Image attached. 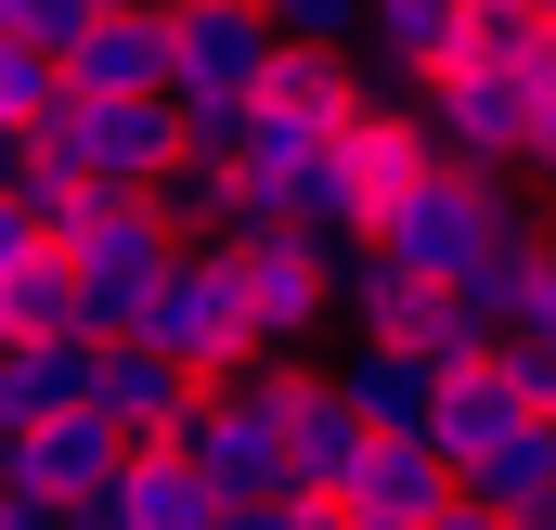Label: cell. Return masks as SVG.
Listing matches in <instances>:
<instances>
[{"instance_id": "cell-1", "label": "cell", "mask_w": 556, "mask_h": 530, "mask_svg": "<svg viewBox=\"0 0 556 530\" xmlns=\"http://www.w3.org/2000/svg\"><path fill=\"white\" fill-rule=\"evenodd\" d=\"M427 168H440V142H427V117H415V78H363V104H350V117H337V142H324V181H311L298 234H311L324 260L376 247V220L415 194Z\"/></svg>"}, {"instance_id": "cell-2", "label": "cell", "mask_w": 556, "mask_h": 530, "mask_svg": "<svg viewBox=\"0 0 556 530\" xmlns=\"http://www.w3.org/2000/svg\"><path fill=\"white\" fill-rule=\"evenodd\" d=\"M285 401H298V376L260 350L247 376L194 389V414H181V440H168V453H181L220 505H273V492H285Z\"/></svg>"}, {"instance_id": "cell-3", "label": "cell", "mask_w": 556, "mask_h": 530, "mask_svg": "<svg viewBox=\"0 0 556 530\" xmlns=\"http://www.w3.org/2000/svg\"><path fill=\"white\" fill-rule=\"evenodd\" d=\"M518 234H531V220H518V207H505V181H479V168H427L415 194L376 220V247L415 272V285H479Z\"/></svg>"}, {"instance_id": "cell-4", "label": "cell", "mask_w": 556, "mask_h": 530, "mask_svg": "<svg viewBox=\"0 0 556 530\" xmlns=\"http://www.w3.org/2000/svg\"><path fill=\"white\" fill-rule=\"evenodd\" d=\"M142 350H168L194 389H220V376L260 363V324H247V298H233L220 247H181V260L155 272V298H142Z\"/></svg>"}, {"instance_id": "cell-5", "label": "cell", "mask_w": 556, "mask_h": 530, "mask_svg": "<svg viewBox=\"0 0 556 530\" xmlns=\"http://www.w3.org/2000/svg\"><path fill=\"white\" fill-rule=\"evenodd\" d=\"M39 142H52L91 194H168L181 155H194V142H181V104H104V91H65Z\"/></svg>"}, {"instance_id": "cell-6", "label": "cell", "mask_w": 556, "mask_h": 530, "mask_svg": "<svg viewBox=\"0 0 556 530\" xmlns=\"http://www.w3.org/2000/svg\"><path fill=\"white\" fill-rule=\"evenodd\" d=\"M220 272H233V298H247L260 350H298V337H324V324H337V260H324L298 220H260L247 247H220Z\"/></svg>"}, {"instance_id": "cell-7", "label": "cell", "mask_w": 556, "mask_h": 530, "mask_svg": "<svg viewBox=\"0 0 556 530\" xmlns=\"http://www.w3.org/2000/svg\"><path fill=\"white\" fill-rule=\"evenodd\" d=\"M415 117H427V142H440V168H479V181H505V168L531 155V78L440 65V78H415Z\"/></svg>"}, {"instance_id": "cell-8", "label": "cell", "mask_w": 556, "mask_h": 530, "mask_svg": "<svg viewBox=\"0 0 556 530\" xmlns=\"http://www.w3.org/2000/svg\"><path fill=\"white\" fill-rule=\"evenodd\" d=\"M363 466H376L363 401L337 389V376H298V401H285V492H298V505H350Z\"/></svg>"}, {"instance_id": "cell-9", "label": "cell", "mask_w": 556, "mask_h": 530, "mask_svg": "<svg viewBox=\"0 0 556 530\" xmlns=\"http://www.w3.org/2000/svg\"><path fill=\"white\" fill-rule=\"evenodd\" d=\"M78 414H104L130 453H168L181 440V414H194V376L168 363V350H142V337H91V389H78Z\"/></svg>"}, {"instance_id": "cell-10", "label": "cell", "mask_w": 556, "mask_h": 530, "mask_svg": "<svg viewBox=\"0 0 556 530\" xmlns=\"http://www.w3.org/2000/svg\"><path fill=\"white\" fill-rule=\"evenodd\" d=\"M207 518H220V492H207L181 453H130V466L78 505V530H207Z\"/></svg>"}, {"instance_id": "cell-11", "label": "cell", "mask_w": 556, "mask_h": 530, "mask_svg": "<svg viewBox=\"0 0 556 530\" xmlns=\"http://www.w3.org/2000/svg\"><path fill=\"white\" fill-rule=\"evenodd\" d=\"M117 466H130V440H117L104 414H52V427L13 440V492H52V505H91Z\"/></svg>"}, {"instance_id": "cell-12", "label": "cell", "mask_w": 556, "mask_h": 530, "mask_svg": "<svg viewBox=\"0 0 556 530\" xmlns=\"http://www.w3.org/2000/svg\"><path fill=\"white\" fill-rule=\"evenodd\" d=\"M65 91H104V104H168V13H104V26L65 52Z\"/></svg>"}, {"instance_id": "cell-13", "label": "cell", "mask_w": 556, "mask_h": 530, "mask_svg": "<svg viewBox=\"0 0 556 530\" xmlns=\"http://www.w3.org/2000/svg\"><path fill=\"white\" fill-rule=\"evenodd\" d=\"M337 389L363 401L376 440H427V427H440V376H427L415 350H389V337H350V350H337Z\"/></svg>"}, {"instance_id": "cell-14", "label": "cell", "mask_w": 556, "mask_h": 530, "mask_svg": "<svg viewBox=\"0 0 556 530\" xmlns=\"http://www.w3.org/2000/svg\"><path fill=\"white\" fill-rule=\"evenodd\" d=\"M78 389H91V337H13L0 350V440L78 414Z\"/></svg>"}, {"instance_id": "cell-15", "label": "cell", "mask_w": 556, "mask_h": 530, "mask_svg": "<svg viewBox=\"0 0 556 530\" xmlns=\"http://www.w3.org/2000/svg\"><path fill=\"white\" fill-rule=\"evenodd\" d=\"M466 505H492L505 530L556 518V414H531V427H505L479 466H466Z\"/></svg>"}, {"instance_id": "cell-16", "label": "cell", "mask_w": 556, "mask_h": 530, "mask_svg": "<svg viewBox=\"0 0 556 530\" xmlns=\"http://www.w3.org/2000/svg\"><path fill=\"white\" fill-rule=\"evenodd\" d=\"M155 207H168V220H194L207 247H247V234L273 220V207H260V181H247V155H181V181H168Z\"/></svg>"}, {"instance_id": "cell-17", "label": "cell", "mask_w": 556, "mask_h": 530, "mask_svg": "<svg viewBox=\"0 0 556 530\" xmlns=\"http://www.w3.org/2000/svg\"><path fill=\"white\" fill-rule=\"evenodd\" d=\"M453 492H466V479H453V453H440V440H376V466H363V492H350V505H363V518H415V530H427Z\"/></svg>"}, {"instance_id": "cell-18", "label": "cell", "mask_w": 556, "mask_h": 530, "mask_svg": "<svg viewBox=\"0 0 556 530\" xmlns=\"http://www.w3.org/2000/svg\"><path fill=\"white\" fill-rule=\"evenodd\" d=\"M453 26H466V0H363L376 78H440L453 65Z\"/></svg>"}, {"instance_id": "cell-19", "label": "cell", "mask_w": 556, "mask_h": 530, "mask_svg": "<svg viewBox=\"0 0 556 530\" xmlns=\"http://www.w3.org/2000/svg\"><path fill=\"white\" fill-rule=\"evenodd\" d=\"M466 298H479V311H492L505 337H556V234H518V247L479 272Z\"/></svg>"}, {"instance_id": "cell-20", "label": "cell", "mask_w": 556, "mask_h": 530, "mask_svg": "<svg viewBox=\"0 0 556 530\" xmlns=\"http://www.w3.org/2000/svg\"><path fill=\"white\" fill-rule=\"evenodd\" d=\"M505 427H531V401L505 389L492 363H479V376H440V427H427V440L453 453V479H466V466H479V453H492Z\"/></svg>"}, {"instance_id": "cell-21", "label": "cell", "mask_w": 556, "mask_h": 530, "mask_svg": "<svg viewBox=\"0 0 556 530\" xmlns=\"http://www.w3.org/2000/svg\"><path fill=\"white\" fill-rule=\"evenodd\" d=\"M544 13L531 0H466V26H453V65H479V78H531L544 65Z\"/></svg>"}, {"instance_id": "cell-22", "label": "cell", "mask_w": 556, "mask_h": 530, "mask_svg": "<svg viewBox=\"0 0 556 530\" xmlns=\"http://www.w3.org/2000/svg\"><path fill=\"white\" fill-rule=\"evenodd\" d=\"M0 311H13V337H91V324H78V260H65V247H39V260L13 272Z\"/></svg>"}, {"instance_id": "cell-23", "label": "cell", "mask_w": 556, "mask_h": 530, "mask_svg": "<svg viewBox=\"0 0 556 530\" xmlns=\"http://www.w3.org/2000/svg\"><path fill=\"white\" fill-rule=\"evenodd\" d=\"M52 104H65V65L39 39H0V130H52Z\"/></svg>"}, {"instance_id": "cell-24", "label": "cell", "mask_w": 556, "mask_h": 530, "mask_svg": "<svg viewBox=\"0 0 556 530\" xmlns=\"http://www.w3.org/2000/svg\"><path fill=\"white\" fill-rule=\"evenodd\" d=\"M91 26H104V0H0V39H39L52 65H65Z\"/></svg>"}, {"instance_id": "cell-25", "label": "cell", "mask_w": 556, "mask_h": 530, "mask_svg": "<svg viewBox=\"0 0 556 530\" xmlns=\"http://www.w3.org/2000/svg\"><path fill=\"white\" fill-rule=\"evenodd\" d=\"M260 13H273V26L298 39V52H337V39L363 26V0H260Z\"/></svg>"}, {"instance_id": "cell-26", "label": "cell", "mask_w": 556, "mask_h": 530, "mask_svg": "<svg viewBox=\"0 0 556 530\" xmlns=\"http://www.w3.org/2000/svg\"><path fill=\"white\" fill-rule=\"evenodd\" d=\"M492 376L531 401V414H556V337H505V350H492Z\"/></svg>"}, {"instance_id": "cell-27", "label": "cell", "mask_w": 556, "mask_h": 530, "mask_svg": "<svg viewBox=\"0 0 556 530\" xmlns=\"http://www.w3.org/2000/svg\"><path fill=\"white\" fill-rule=\"evenodd\" d=\"M350 505H298V492H273V505H220L207 530H337Z\"/></svg>"}, {"instance_id": "cell-28", "label": "cell", "mask_w": 556, "mask_h": 530, "mask_svg": "<svg viewBox=\"0 0 556 530\" xmlns=\"http://www.w3.org/2000/svg\"><path fill=\"white\" fill-rule=\"evenodd\" d=\"M39 247H52V234H39V207H26V194L0 181V285H13V272L39 260Z\"/></svg>"}, {"instance_id": "cell-29", "label": "cell", "mask_w": 556, "mask_h": 530, "mask_svg": "<svg viewBox=\"0 0 556 530\" xmlns=\"http://www.w3.org/2000/svg\"><path fill=\"white\" fill-rule=\"evenodd\" d=\"M0 530H78V505H52V492H0Z\"/></svg>"}, {"instance_id": "cell-30", "label": "cell", "mask_w": 556, "mask_h": 530, "mask_svg": "<svg viewBox=\"0 0 556 530\" xmlns=\"http://www.w3.org/2000/svg\"><path fill=\"white\" fill-rule=\"evenodd\" d=\"M427 530H505V518H492V505H466V492H453V505H440V518H427Z\"/></svg>"}, {"instance_id": "cell-31", "label": "cell", "mask_w": 556, "mask_h": 530, "mask_svg": "<svg viewBox=\"0 0 556 530\" xmlns=\"http://www.w3.org/2000/svg\"><path fill=\"white\" fill-rule=\"evenodd\" d=\"M337 530H415V518H363V505H350V518H337Z\"/></svg>"}, {"instance_id": "cell-32", "label": "cell", "mask_w": 556, "mask_h": 530, "mask_svg": "<svg viewBox=\"0 0 556 530\" xmlns=\"http://www.w3.org/2000/svg\"><path fill=\"white\" fill-rule=\"evenodd\" d=\"M104 13H181V0H104Z\"/></svg>"}, {"instance_id": "cell-33", "label": "cell", "mask_w": 556, "mask_h": 530, "mask_svg": "<svg viewBox=\"0 0 556 530\" xmlns=\"http://www.w3.org/2000/svg\"><path fill=\"white\" fill-rule=\"evenodd\" d=\"M0 350H13V311H0Z\"/></svg>"}, {"instance_id": "cell-34", "label": "cell", "mask_w": 556, "mask_h": 530, "mask_svg": "<svg viewBox=\"0 0 556 530\" xmlns=\"http://www.w3.org/2000/svg\"><path fill=\"white\" fill-rule=\"evenodd\" d=\"M531 13H544V26H556V0H531Z\"/></svg>"}, {"instance_id": "cell-35", "label": "cell", "mask_w": 556, "mask_h": 530, "mask_svg": "<svg viewBox=\"0 0 556 530\" xmlns=\"http://www.w3.org/2000/svg\"><path fill=\"white\" fill-rule=\"evenodd\" d=\"M531 530H556V518H531Z\"/></svg>"}]
</instances>
